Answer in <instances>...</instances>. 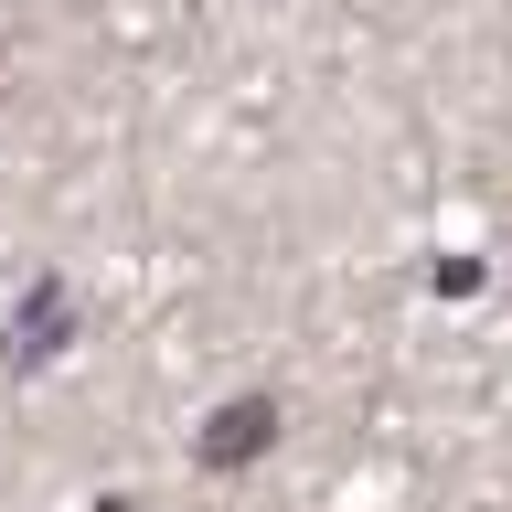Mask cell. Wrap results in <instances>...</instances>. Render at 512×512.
Wrapping results in <instances>:
<instances>
[{
	"mask_svg": "<svg viewBox=\"0 0 512 512\" xmlns=\"http://www.w3.org/2000/svg\"><path fill=\"white\" fill-rule=\"evenodd\" d=\"M267 427H278V406H267V395H246V406H224V416H214L203 459H214V470H235V459H256V448H267Z\"/></svg>",
	"mask_w": 512,
	"mask_h": 512,
	"instance_id": "cell-1",
	"label": "cell"
}]
</instances>
